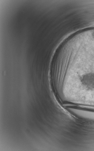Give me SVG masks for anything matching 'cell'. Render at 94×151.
<instances>
[{
  "instance_id": "6da1fadb",
  "label": "cell",
  "mask_w": 94,
  "mask_h": 151,
  "mask_svg": "<svg viewBox=\"0 0 94 151\" xmlns=\"http://www.w3.org/2000/svg\"><path fill=\"white\" fill-rule=\"evenodd\" d=\"M52 78L67 101L94 106V43H73L59 50L52 68Z\"/></svg>"
}]
</instances>
